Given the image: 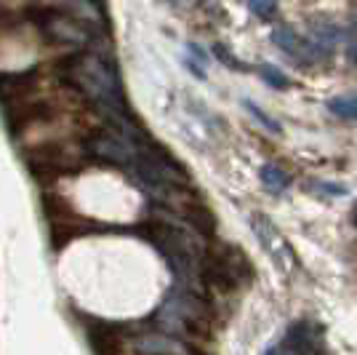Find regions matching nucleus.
I'll return each instance as SVG.
<instances>
[{
  "mask_svg": "<svg viewBox=\"0 0 357 355\" xmlns=\"http://www.w3.org/2000/svg\"><path fill=\"white\" fill-rule=\"evenodd\" d=\"M352 222H355V227H357V206H355V211H352Z\"/></svg>",
  "mask_w": 357,
  "mask_h": 355,
  "instance_id": "aec40b11",
  "label": "nucleus"
},
{
  "mask_svg": "<svg viewBox=\"0 0 357 355\" xmlns=\"http://www.w3.org/2000/svg\"><path fill=\"white\" fill-rule=\"evenodd\" d=\"M243 107H245V110H248L253 118L259 120V123H261V126H264L269 133H280V123H275V120L269 118V115L264 113V110H261V107H256L253 102H243Z\"/></svg>",
  "mask_w": 357,
  "mask_h": 355,
  "instance_id": "f3484780",
  "label": "nucleus"
},
{
  "mask_svg": "<svg viewBox=\"0 0 357 355\" xmlns=\"http://www.w3.org/2000/svg\"><path fill=\"white\" fill-rule=\"evenodd\" d=\"M256 70H259V75L264 78V83H267V86H272V89H278V91L291 89V80H288L283 70H278L275 64H259Z\"/></svg>",
  "mask_w": 357,
  "mask_h": 355,
  "instance_id": "ddd939ff",
  "label": "nucleus"
},
{
  "mask_svg": "<svg viewBox=\"0 0 357 355\" xmlns=\"http://www.w3.org/2000/svg\"><path fill=\"white\" fill-rule=\"evenodd\" d=\"M24 158L30 163L32 171L43 168V174H73L77 168H83V163L89 158V152L75 147L70 142H61V139H51V142H43L38 147H32L24 152Z\"/></svg>",
  "mask_w": 357,
  "mask_h": 355,
  "instance_id": "39448f33",
  "label": "nucleus"
},
{
  "mask_svg": "<svg viewBox=\"0 0 357 355\" xmlns=\"http://www.w3.org/2000/svg\"><path fill=\"white\" fill-rule=\"evenodd\" d=\"M314 38L323 45H333L342 38V30H339L333 22H317V24H314Z\"/></svg>",
  "mask_w": 357,
  "mask_h": 355,
  "instance_id": "4468645a",
  "label": "nucleus"
},
{
  "mask_svg": "<svg viewBox=\"0 0 357 355\" xmlns=\"http://www.w3.org/2000/svg\"><path fill=\"white\" fill-rule=\"evenodd\" d=\"M251 227H253L256 240L261 243V249L267 252L269 259L278 265V270L285 273V275H291L298 267V259H296V254H294V249H291V243L283 238V233L275 227V222L269 219L267 214H253Z\"/></svg>",
  "mask_w": 357,
  "mask_h": 355,
  "instance_id": "423d86ee",
  "label": "nucleus"
},
{
  "mask_svg": "<svg viewBox=\"0 0 357 355\" xmlns=\"http://www.w3.org/2000/svg\"><path fill=\"white\" fill-rule=\"evenodd\" d=\"M40 27L54 43H67V45H80L89 41V30L75 22L73 16L61 14V11H43Z\"/></svg>",
  "mask_w": 357,
  "mask_h": 355,
  "instance_id": "1a4fd4ad",
  "label": "nucleus"
},
{
  "mask_svg": "<svg viewBox=\"0 0 357 355\" xmlns=\"http://www.w3.org/2000/svg\"><path fill=\"white\" fill-rule=\"evenodd\" d=\"M89 345L96 355H123L128 347V334L126 328L109 321H93L89 318Z\"/></svg>",
  "mask_w": 357,
  "mask_h": 355,
  "instance_id": "6e6552de",
  "label": "nucleus"
},
{
  "mask_svg": "<svg viewBox=\"0 0 357 355\" xmlns=\"http://www.w3.org/2000/svg\"><path fill=\"white\" fill-rule=\"evenodd\" d=\"M347 57H349V61H357V45H352V48L347 51Z\"/></svg>",
  "mask_w": 357,
  "mask_h": 355,
  "instance_id": "6ab92c4d",
  "label": "nucleus"
},
{
  "mask_svg": "<svg viewBox=\"0 0 357 355\" xmlns=\"http://www.w3.org/2000/svg\"><path fill=\"white\" fill-rule=\"evenodd\" d=\"M272 43L296 61H314L320 59V54H323L320 45H314L307 38H301L294 27H278V30L272 32Z\"/></svg>",
  "mask_w": 357,
  "mask_h": 355,
  "instance_id": "9d476101",
  "label": "nucleus"
},
{
  "mask_svg": "<svg viewBox=\"0 0 357 355\" xmlns=\"http://www.w3.org/2000/svg\"><path fill=\"white\" fill-rule=\"evenodd\" d=\"M328 113H333L342 120H357V94H347V96H333L328 102Z\"/></svg>",
  "mask_w": 357,
  "mask_h": 355,
  "instance_id": "f8f14e48",
  "label": "nucleus"
},
{
  "mask_svg": "<svg viewBox=\"0 0 357 355\" xmlns=\"http://www.w3.org/2000/svg\"><path fill=\"white\" fill-rule=\"evenodd\" d=\"M314 193H323L328 198H339V195H347V187L336 184V182H312Z\"/></svg>",
  "mask_w": 357,
  "mask_h": 355,
  "instance_id": "a211bd4d",
  "label": "nucleus"
},
{
  "mask_svg": "<svg viewBox=\"0 0 357 355\" xmlns=\"http://www.w3.org/2000/svg\"><path fill=\"white\" fill-rule=\"evenodd\" d=\"M355 30H357V22H355Z\"/></svg>",
  "mask_w": 357,
  "mask_h": 355,
  "instance_id": "4be33fe9",
  "label": "nucleus"
},
{
  "mask_svg": "<svg viewBox=\"0 0 357 355\" xmlns=\"http://www.w3.org/2000/svg\"><path fill=\"white\" fill-rule=\"evenodd\" d=\"M136 233L158 249V254L168 262V267L174 270V275L181 283H192L195 278H200L203 249L195 243L192 233H187L184 227L160 222V219H149V222L139 224Z\"/></svg>",
  "mask_w": 357,
  "mask_h": 355,
  "instance_id": "f03ea898",
  "label": "nucleus"
},
{
  "mask_svg": "<svg viewBox=\"0 0 357 355\" xmlns=\"http://www.w3.org/2000/svg\"><path fill=\"white\" fill-rule=\"evenodd\" d=\"M267 355H331L323 345V328L312 321L294 324Z\"/></svg>",
  "mask_w": 357,
  "mask_h": 355,
  "instance_id": "0eeeda50",
  "label": "nucleus"
},
{
  "mask_svg": "<svg viewBox=\"0 0 357 355\" xmlns=\"http://www.w3.org/2000/svg\"><path fill=\"white\" fill-rule=\"evenodd\" d=\"M64 80L73 86L75 91H80L102 115L107 123L118 131H126L131 123V110L126 102V94L118 80L115 67L105 61L96 54H73L64 59Z\"/></svg>",
  "mask_w": 357,
  "mask_h": 355,
  "instance_id": "f257e3e1",
  "label": "nucleus"
},
{
  "mask_svg": "<svg viewBox=\"0 0 357 355\" xmlns=\"http://www.w3.org/2000/svg\"><path fill=\"white\" fill-rule=\"evenodd\" d=\"M211 54H213L216 59L222 61L224 67H229V70H240V73H243V70H248V67H245V64H243L238 57H232V51H229V48H227L224 43H213Z\"/></svg>",
  "mask_w": 357,
  "mask_h": 355,
  "instance_id": "2eb2a0df",
  "label": "nucleus"
},
{
  "mask_svg": "<svg viewBox=\"0 0 357 355\" xmlns=\"http://www.w3.org/2000/svg\"><path fill=\"white\" fill-rule=\"evenodd\" d=\"M248 8H251L259 19H264V22L275 19V14H278V3H275V0H248Z\"/></svg>",
  "mask_w": 357,
  "mask_h": 355,
  "instance_id": "dca6fc26",
  "label": "nucleus"
},
{
  "mask_svg": "<svg viewBox=\"0 0 357 355\" xmlns=\"http://www.w3.org/2000/svg\"><path fill=\"white\" fill-rule=\"evenodd\" d=\"M259 177H261V184H264L272 195H280L291 187V177H288V171H283L278 163H267V166H261Z\"/></svg>",
  "mask_w": 357,
  "mask_h": 355,
  "instance_id": "9b49d317",
  "label": "nucleus"
},
{
  "mask_svg": "<svg viewBox=\"0 0 357 355\" xmlns=\"http://www.w3.org/2000/svg\"><path fill=\"white\" fill-rule=\"evenodd\" d=\"M197 281L216 294H235L253 281V267L240 246L213 243L208 249H203Z\"/></svg>",
  "mask_w": 357,
  "mask_h": 355,
  "instance_id": "7ed1b4c3",
  "label": "nucleus"
},
{
  "mask_svg": "<svg viewBox=\"0 0 357 355\" xmlns=\"http://www.w3.org/2000/svg\"><path fill=\"white\" fill-rule=\"evenodd\" d=\"M158 324L171 334L187 337H208L211 334V305L200 291L174 289L165 305L158 310Z\"/></svg>",
  "mask_w": 357,
  "mask_h": 355,
  "instance_id": "20e7f679",
  "label": "nucleus"
},
{
  "mask_svg": "<svg viewBox=\"0 0 357 355\" xmlns=\"http://www.w3.org/2000/svg\"><path fill=\"white\" fill-rule=\"evenodd\" d=\"M349 3H352V6H357V0H349Z\"/></svg>",
  "mask_w": 357,
  "mask_h": 355,
  "instance_id": "412c9836",
  "label": "nucleus"
}]
</instances>
